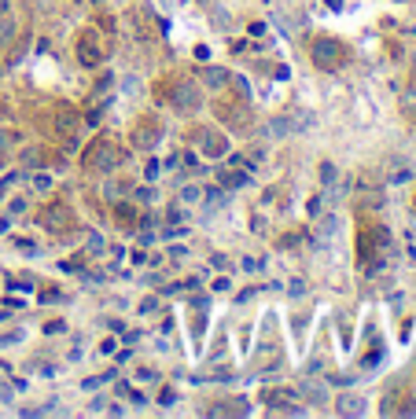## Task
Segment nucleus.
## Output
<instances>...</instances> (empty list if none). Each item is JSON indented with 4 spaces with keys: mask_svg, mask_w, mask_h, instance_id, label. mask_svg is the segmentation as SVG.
Here are the masks:
<instances>
[{
    "mask_svg": "<svg viewBox=\"0 0 416 419\" xmlns=\"http://www.w3.org/2000/svg\"><path fill=\"white\" fill-rule=\"evenodd\" d=\"M335 408H339V416H361V412H365V405H361V397H354V394L339 397V401H335Z\"/></svg>",
    "mask_w": 416,
    "mask_h": 419,
    "instance_id": "obj_12",
    "label": "nucleus"
},
{
    "mask_svg": "<svg viewBox=\"0 0 416 419\" xmlns=\"http://www.w3.org/2000/svg\"><path fill=\"white\" fill-rule=\"evenodd\" d=\"M214 268H229V257L225 254H214Z\"/></svg>",
    "mask_w": 416,
    "mask_h": 419,
    "instance_id": "obj_27",
    "label": "nucleus"
},
{
    "mask_svg": "<svg viewBox=\"0 0 416 419\" xmlns=\"http://www.w3.org/2000/svg\"><path fill=\"white\" fill-rule=\"evenodd\" d=\"M59 133H67V144L78 140V118H74V111H67V107H63V114H59Z\"/></svg>",
    "mask_w": 416,
    "mask_h": 419,
    "instance_id": "obj_11",
    "label": "nucleus"
},
{
    "mask_svg": "<svg viewBox=\"0 0 416 419\" xmlns=\"http://www.w3.org/2000/svg\"><path fill=\"white\" fill-rule=\"evenodd\" d=\"M78 59L85 63V67H96V63L103 59V48H100V41H96L92 34H81V48H78Z\"/></svg>",
    "mask_w": 416,
    "mask_h": 419,
    "instance_id": "obj_5",
    "label": "nucleus"
},
{
    "mask_svg": "<svg viewBox=\"0 0 416 419\" xmlns=\"http://www.w3.org/2000/svg\"><path fill=\"white\" fill-rule=\"evenodd\" d=\"M85 166H89L92 173H111V169L118 166V151H114L107 140H96L92 151L85 155Z\"/></svg>",
    "mask_w": 416,
    "mask_h": 419,
    "instance_id": "obj_2",
    "label": "nucleus"
},
{
    "mask_svg": "<svg viewBox=\"0 0 416 419\" xmlns=\"http://www.w3.org/2000/svg\"><path fill=\"white\" fill-rule=\"evenodd\" d=\"M12 397H15V390H12L4 379H0V401H12Z\"/></svg>",
    "mask_w": 416,
    "mask_h": 419,
    "instance_id": "obj_20",
    "label": "nucleus"
},
{
    "mask_svg": "<svg viewBox=\"0 0 416 419\" xmlns=\"http://www.w3.org/2000/svg\"><path fill=\"white\" fill-rule=\"evenodd\" d=\"M405 111H416V89L405 92Z\"/></svg>",
    "mask_w": 416,
    "mask_h": 419,
    "instance_id": "obj_23",
    "label": "nucleus"
},
{
    "mask_svg": "<svg viewBox=\"0 0 416 419\" xmlns=\"http://www.w3.org/2000/svg\"><path fill=\"white\" fill-rule=\"evenodd\" d=\"M247 412V405L243 401H232V405H214L210 408V416H243Z\"/></svg>",
    "mask_w": 416,
    "mask_h": 419,
    "instance_id": "obj_13",
    "label": "nucleus"
},
{
    "mask_svg": "<svg viewBox=\"0 0 416 419\" xmlns=\"http://www.w3.org/2000/svg\"><path fill=\"white\" fill-rule=\"evenodd\" d=\"M291 133H295L291 118H269V125H265V136H291Z\"/></svg>",
    "mask_w": 416,
    "mask_h": 419,
    "instance_id": "obj_10",
    "label": "nucleus"
},
{
    "mask_svg": "<svg viewBox=\"0 0 416 419\" xmlns=\"http://www.w3.org/2000/svg\"><path fill=\"white\" fill-rule=\"evenodd\" d=\"M144 173H147V180H155V177H158V162H155V158L144 166Z\"/></svg>",
    "mask_w": 416,
    "mask_h": 419,
    "instance_id": "obj_24",
    "label": "nucleus"
},
{
    "mask_svg": "<svg viewBox=\"0 0 416 419\" xmlns=\"http://www.w3.org/2000/svg\"><path fill=\"white\" fill-rule=\"evenodd\" d=\"M225 78H229V74L221 70V67H210V70H202V81H207L210 89H221V85H225Z\"/></svg>",
    "mask_w": 416,
    "mask_h": 419,
    "instance_id": "obj_14",
    "label": "nucleus"
},
{
    "mask_svg": "<svg viewBox=\"0 0 416 419\" xmlns=\"http://www.w3.org/2000/svg\"><path fill=\"white\" fill-rule=\"evenodd\" d=\"M41 221H45L52 232H59V228H70V213L63 210V206H52V210H45V213H41Z\"/></svg>",
    "mask_w": 416,
    "mask_h": 419,
    "instance_id": "obj_7",
    "label": "nucleus"
},
{
    "mask_svg": "<svg viewBox=\"0 0 416 419\" xmlns=\"http://www.w3.org/2000/svg\"><path fill=\"white\" fill-rule=\"evenodd\" d=\"M196 140H199V151H202V155H210V158H221V155L229 151L225 136H221V133H210V129H199Z\"/></svg>",
    "mask_w": 416,
    "mask_h": 419,
    "instance_id": "obj_3",
    "label": "nucleus"
},
{
    "mask_svg": "<svg viewBox=\"0 0 416 419\" xmlns=\"http://www.w3.org/2000/svg\"><path fill=\"white\" fill-rule=\"evenodd\" d=\"M291 294H295V298L306 294V283H302V279H291Z\"/></svg>",
    "mask_w": 416,
    "mask_h": 419,
    "instance_id": "obj_25",
    "label": "nucleus"
},
{
    "mask_svg": "<svg viewBox=\"0 0 416 419\" xmlns=\"http://www.w3.org/2000/svg\"><path fill=\"white\" fill-rule=\"evenodd\" d=\"M8 12V0H0V15H4Z\"/></svg>",
    "mask_w": 416,
    "mask_h": 419,
    "instance_id": "obj_29",
    "label": "nucleus"
},
{
    "mask_svg": "<svg viewBox=\"0 0 416 419\" xmlns=\"http://www.w3.org/2000/svg\"><path fill=\"white\" fill-rule=\"evenodd\" d=\"M174 103H177V111H196L199 107V89L191 81H180L174 89Z\"/></svg>",
    "mask_w": 416,
    "mask_h": 419,
    "instance_id": "obj_4",
    "label": "nucleus"
},
{
    "mask_svg": "<svg viewBox=\"0 0 416 419\" xmlns=\"http://www.w3.org/2000/svg\"><path fill=\"white\" fill-rule=\"evenodd\" d=\"M0 70H4V67H0Z\"/></svg>",
    "mask_w": 416,
    "mask_h": 419,
    "instance_id": "obj_30",
    "label": "nucleus"
},
{
    "mask_svg": "<svg viewBox=\"0 0 416 419\" xmlns=\"http://www.w3.org/2000/svg\"><path fill=\"white\" fill-rule=\"evenodd\" d=\"M309 56H313L317 70H339L346 63V48L339 45L335 37H317L313 48H309Z\"/></svg>",
    "mask_w": 416,
    "mask_h": 419,
    "instance_id": "obj_1",
    "label": "nucleus"
},
{
    "mask_svg": "<svg viewBox=\"0 0 416 419\" xmlns=\"http://www.w3.org/2000/svg\"><path fill=\"white\" fill-rule=\"evenodd\" d=\"M321 180H324V184H328V188H332V184H335V180H339V169H335L332 162H324V166H321Z\"/></svg>",
    "mask_w": 416,
    "mask_h": 419,
    "instance_id": "obj_16",
    "label": "nucleus"
},
{
    "mask_svg": "<svg viewBox=\"0 0 416 419\" xmlns=\"http://www.w3.org/2000/svg\"><path fill=\"white\" fill-rule=\"evenodd\" d=\"M136 379H144V383H147V379H152V383H155V379H158V375H155L152 368H141V372H136Z\"/></svg>",
    "mask_w": 416,
    "mask_h": 419,
    "instance_id": "obj_26",
    "label": "nucleus"
},
{
    "mask_svg": "<svg viewBox=\"0 0 416 419\" xmlns=\"http://www.w3.org/2000/svg\"><path fill=\"white\" fill-rule=\"evenodd\" d=\"M34 188H37V191H48V188H52V180L41 173V177H34Z\"/></svg>",
    "mask_w": 416,
    "mask_h": 419,
    "instance_id": "obj_21",
    "label": "nucleus"
},
{
    "mask_svg": "<svg viewBox=\"0 0 416 419\" xmlns=\"http://www.w3.org/2000/svg\"><path fill=\"white\" fill-rule=\"evenodd\" d=\"M180 199H185V202H196V199H199V188H196V184H185V188H180Z\"/></svg>",
    "mask_w": 416,
    "mask_h": 419,
    "instance_id": "obj_18",
    "label": "nucleus"
},
{
    "mask_svg": "<svg viewBox=\"0 0 416 419\" xmlns=\"http://www.w3.org/2000/svg\"><path fill=\"white\" fill-rule=\"evenodd\" d=\"M225 199H229V195H225V191H221V188H210V191H207V210H218V206H225Z\"/></svg>",
    "mask_w": 416,
    "mask_h": 419,
    "instance_id": "obj_15",
    "label": "nucleus"
},
{
    "mask_svg": "<svg viewBox=\"0 0 416 419\" xmlns=\"http://www.w3.org/2000/svg\"><path fill=\"white\" fill-rule=\"evenodd\" d=\"M298 397H306V401H313V405H324L328 401V390L321 383H298Z\"/></svg>",
    "mask_w": 416,
    "mask_h": 419,
    "instance_id": "obj_8",
    "label": "nucleus"
},
{
    "mask_svg": "<svg viewBox=\"0 0 416 419\" xmlns=\"http://www.w3.org/2000/svg\"><path fill=\"white\" fill-rule=\"evenodd\" d=\"M133 144L141 147V151H147V147H155V144H158V129H155V125H152V129H147V125H141V129L133 133Z\"/></svg>",
    "mask_w": 416,
    "mask_h": 419,
    "instance_id": "obj_9",
    "label": "nucleus"
},
{
    "mask_svg": "<svg viewBox=\"0 0 416 419\" xmlns=\"http://www.w3.org/2000/svg\"><path fill=\"white\" fill-rule=\"evenodd\" d=\"M152 199H155L152 188H141V191H136V202H152Z\"/></svg>",
    "mask_w": 416,
    "mask_h": 419,
    "instance_id": "obj_22",
    "label": "nucleus"
},
{
    "mask_svg": "<svg viewBox=\"0 0 416 419\" xmlns=\"http://www.w3.org/2000/svg\"><path fill=\"white\" fill-rule=\"evenodd\" d=\"M8 147H12V136H8V133H0V151H8Z\"/></svg>",
    "mask_w": 416,
    "mask_h": 419,
    "instance_id": "obj_28",
    "label": "nucleus"
},
{
    "mask_svg": "<svg viewBox=\"0 0 416 419\" xmlns=\"http://www.w3.org/2000/svg\"><path fill=\"white\" fill-rule=\"evenodd\" d=\"M12 34H15V26H12V23L0 26V45H8V41H12Z\"/></svg>",
    "mask_w": 416,
    "mask_h": 419,
    "instance_id": "obj_19",
    "label": "nucleus"
},
{
    "mask_svg": "<svg viewBox=\"0 0 416 419\" xmlns=\"http://www.w3.org/2000/svg\"><path fill=\"white\" fill-rule=\"evenodd\" d=\"M85 246H89V254H103V246H107V243H103V235H89V239H85Z\"/></svg>",
    "mask_w": 416,
    "mask_h": 419,
    "instance_id": "obj_17",
    "label": "nucleus"
},
{
    "mask_svg": "<svg viewBox=\"0 0 416 419\" xmlns=\"http://www.w3.org/2000/svg\"><path fill=\"white\" fill-rule=\"evenodd\" d=\"M298 390H265V405H273V408H284V412H298Z\"/></svg>",
    "mask_w": 416,
    "mask_h": 419,
    "instance_id": "obj_6",
    "label": "nucleus"
}]
</instances>
